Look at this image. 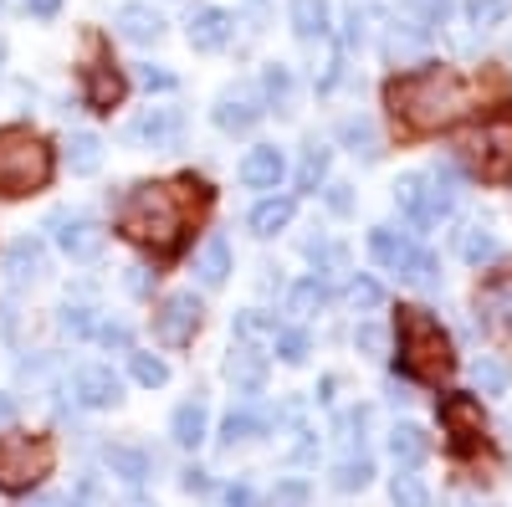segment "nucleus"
<instances>
[{
    "label": "nucleus",
    "mask_w": 512,
    "mask_h": 507,
    "mask_svg": "<svg viewBox=\"0 0 512 507\" xmlns=\"http://www.w3.org/2000/svg\"><path fill=\"white\" fill-rule=\"evenodd\" d=\"M369 477H374V461H369L364 451H354V456H344V461H338L333 487H338V492H359V487H369Z\"/></svg>",
    "instance_id": "2f4dec72"
},
{
    "label": "nucleus",
    "mask_w": 512,
    "mask_h": 507,
    "mask_svg": "<svg viewBox=\"0 0 512 507\" xmlns=\"http://www.w3.org/2000/svg\"><path fill=\"white\" fill-rule=\"evenodd\" d=\"M282 154L272 149V144H262V149H251L246 159H241V180L251 185V190H277V180H282Z\"/></svg>",
    "instance_id": "f3484780"
},
{
    "label": "nucleus",
    "mask_w": 512,
    "mask_h": 507,
    "mask_svg": "<svg viewBox=\"0 0 512 507\" xmlns=\"http://www.w3.org/2000/svg\"><path fill=\"white\" fill-rule=\"evenodd\" d=\"M466 16H472L477 26H497V21L507 16V0H472V6H466Z\"/></svg>",
    "instance_id": "49530a36"
},
{
    "label": "nucleus",
    "mask_w": 512,
    "mask_h": 507,
    "mask_svg": "<svg viewBox=\"0 0 512 507\" xmlns=\"http://www.w3.org/2000/svg\"><path fill=\"white\" fill-rule=\"evenodd\" d=\"M128 369H134V379H139L144 390H159L164 379H169V364L154 359V354H128Z\"/></svg>",
    "instance_id": "4c0bfd02"
},
{
    "label": "nucleus",
    "mask_w": 512,
    "mask_h": 507,
    "mask_svg": "<svg viewBox=\"0 0 512 507\" xmlns=\"http://www.w3.org/2000/svg\"><path fill=\"white\" fill-rule=\"evenodd\" d=\"M226 507H256V492L246 482H236V487H226Z\"/></svg>",
    "instance_id": "5fc2aeb1"
},
{
    "label": "nucleus",
    "mask_w": 512,
    "mask_h": 507,
    "mask_svg": "<svg viewBox=\"0 0 512 507\" xmlns=\"http://www.w3.org/2000/svg\"><path fill=\"white\" fill-rule=\"evenodd\" d=\"M395 205L405 210L415 226H436L441 216H451V200L441 190H431V180H425V175H405L395 185Z\"/></svg>",
    "instance_id": "6e6552de"
},
{
    "label": "nucleus",
    "mask_w": 512,
    "mask_h": 507,
    "mask_svg": "<svg viewBox=\"0 0 512 507\" xmlns=\"http://www.w3.org/2000/svg\"><path fill=\"white\" fill-rule=\"evenodd\" d=\"M323 180H328V149H323V144H308V149H303V164H297V185L318 190Z\"/></svg>",
    "instance_id": "c9c22d12"
},
{
    "label": "nucleus",
    "mask_w": 512,
    "mask_h": 507,
    "mask_svg": "<svg viewBox=\"0 0 512 507\" xmlns=\"http://www.w3.org/2000/svg\"><path fill=\"white\" fill-rule=\"evenodd\" d=\"M507 379H512V369H507L502 359H477V364H472V385H477L482 395H502Z\"/></svg>",
    "instance_id": "f704fd0d"
},
{
    "label": "nucleus",
    "mask_w": 512,
    "mask_h": 507,
    "mask_svg": "<svg viewBox=\"0 0 512 507\" xmlns=\"http://www.w3.org/2000/svg\"><path fill=\"white\" fill-rule=\"evenodd\" d=\"M139 82L149 93H169L175 88V72H164V67H139Z\"/></svg>",
    "instance_id": "8fccbe9b"
},
{
    "label": "nucleus",
    "mask_w": 512,
    "mask_h": 507,
    "mask_svg": "<svg viewBox=\"0 0 512 507\" xmlns=\"http://www.w3.org/2000/svg\"><path fill=\"white\" fill-rule=\"evenodd\" d=\"M338 139H344V149H354L364 159H379V129L369 118H344L338 123Z\"/></svg>",
    "instance_id": "c756f323"
},
{
    "label": "nucleus",
    "mask_w": 512,
    "mask_h": 507,
    "mask_svg": "<svg viewBox=\"0 0 512 507\" xmlns=\"http://www.w3.org/2000/svg\"><path fill=\"white\" fill-rule=\"evenodd\" d=\"M410 11H420V21L425 26H441L446 16H451V0H405Z\"/></svg>",
    "instance_id": "de8ad7c7"
},
{
    "label": "nucleus",
    "mask_w": 512,
    "mask_h": 507,
    "mask_svg": "<svg viewBox=\"0 0 512 507\" xmlns=\"http://www.w3.org/2000/svg\"><path fill=\"white\" fill-rule=\"evenodd\" d=\"M277 323L267 318V313H241L236 318V344H251V338H267Z\"/></svg>",
    "instance_id": "79ce46f5"
},
{
    "label": "nucleus",
    "mask_w": 512,
    "mask_h": 507,
    "mask_svg": "<svg viewBox=\"0 0 512 507\" xmlns=\"http://www.w3.org/2000/svg\"><path fill=\"white\" fill-rule=\"evenodd\" d=\"M323 303H328V287H323L318 277H308V282L292 287V313H297V318H313Z\"/></svg>",
    "instance_id": "e433bc0d"
},
{
    "label": "nucleus",
    "mask_w": 512,
    "mask_h": 507,
    "mask_svg": "<svg viewBox=\"0 0 512 507\" xmlns=\"http://www.w3.org/2000/svg\"><path fill=\"white\" fill-rule=\"evenodd\" d=\"M497 257H502V246H497L492 231H482V226H466V231H461V262H466V267H487V262H497Z\"/></svg>",
    "instance_id": "cd10ccee"
},
{
    "label": "nucleus",
    "mask_w": 512,
    "mask_h": 507,
    "mask_svg": "<svg viewBox=\"0 0 512 507\" xmlns=\"http://www.w3.org/2000/svg\"><path fill=\"white\" fill-rule=\"evenodd\" d=\"M328 210H333V216H349V210H354V190L349 185H328Z\"/></svg>",
    "instance_id": "3c124183"
},
{
    "label": "nucleus",
    "mask_w": 512,
    "mask_h": 507,
    "mask_svg": "<svg viewBox=\"0 0 512 507\" xmlns=\"http://www.w3.org/2000/svg\"><path fill=\"white\" fill-rule=\"evenodd\" d=\"M98 338H103L108 349H128V328H123V323H103V328H98Z\"/></svg>",
    "instance_id": "603ef678"
},
{
    "label": "nucleus",
    "mask_w": 512,
    "mask_h": 507,
    "mask_svg": "<svg viewBox=\"0 0 512 507\" xmlns=\"http://www.w3.org/2000/svg\"><path fill=\"white\" fill-rule=\"evenodd\" d=\"M477 313H482V318H487L492 328H512V272L482 287V298H477Z\"/></svg>",
    "instance_id": "4be33fe9"
},
{
    "label": "nucleus",
    "mask_w": 512,
    "mask_h": 507,
    "mask_svg": "<svg viewBox=\"0 0 512 507\" xmlns=\"http://www.w3.org/2000/svg\"><path fill=\"white\" fill-rule=\"evenodd\" d=\"M195 277L205 287H221L231 277V246H226V236H205L200 257H195Z\"/></svg>",
    "instance_id": "6ab92c4d"
},
{
    "label": "nucleus",
    "mask_w": 512,
    "mask_h": 507,
    "mask_svg": "<svg viewBox=\"0 0 512 507\" xmlns=\"http://www.w3.org/2000/svg\"><path fill=\"white\" fill-rule=\"evenodd\" d=\"M425 451H431V441H425L420 426H395V431H390V456H395V467H420Z\"/></svg>",
    "instance_id": "a878e982"
},
{
    "label": "nucleus",
    "mask_w": 512,
    "mask_h": 507,
    "mask_svg": "<svg viewBox=\"0 0 512 507\" xmlns=\"http://www.w3.org/2000/svg\"><path fill=\"white\" fill-rule=\"evenodd\" d=\"M0 67H6V36H0Z\"/></svg>",
    "instance_id": "052dcab7"
},
{
    "label": "nucleus",
    "mask_w": 512,
    "mask_h": 507,
    "mask_svg": "<svg viewBox=\"0 0 512 507\" xmlns=\"http://www.w3.org/2000/svg\"><path fill=\"white\" fill-rule=\"evenodd\" d=\"M103 461H108V472H113V477H123L128 487L149 482V472H154V461H149L139 446H108V451H103Z\"/></svg>",
    "instance_id": "aec40b11"
},
{
    "label": "nucleus",
    "mask_w": 512,
    "mask_h": 507,
    "mask_svg": "<svg viewBox=\"0 0 512 507\" xmlns=\"http://www.w3.org/2000/svg\"><path fill=\"white\" fill-rule=\"evenodd\" d=\"M272 426V415L267 410H231L226 420H221V446H236V441H251V436H262Z\"/></svg>",
    "instance_id": "b1692460"
},
{
    "label": "nucleus",
    "mask_w": 512,
    "mask_h": 507,
    "mask_svg": "<svg viewBox=\"0 0 512 507\" xmlns=\"http://www.w3.org/2000/svg\"><path fill=\"white\" fill-rule=\"evenodd\" d=\"M226 374L236 379V385H241L246 395H256V390H262V379H267V359L256 354L251 344H236V349H231V359H226Z\"/></svg>",
    "instance_id": "412c9836"
},
{
    "label": "nucleus",
    "mask_w": 512,
    "mask_h": 507,
    "mask_svg": "<svg viewBox=\"0 0 512 507\" xmlns=\"http://www.w3.org/2000/svg\"><path fill=\"white\" fill-rule=\"evenodd\" d=\"M113 26H118L123 41H134V47H149V41L164 36V16H159L154 6H144V0H128V6H118Z\"/></svg>",
    "instance_id": "2eb2a0df"
},
{
    "label": "nucleus",
    "mask_w": 512,
    "mask_h": 507,
    "mask_svg": "<svg viewBox=\"0 0 512 507\" xmlns=\"http://www.w3.org/2000/svg\"><path fill=\"white\" fill-rule=\"evenodd\" d=\"M292 31L303 41L328 36V0H292Z\"/></svg>",
    "instance_id": "393cba45"
},
{
    "label": "nucleus",
    "mask_w": 512,
    "mask_h": 507,
    "mask_svg": "<svg viewBox=\"0 0 512 507\" xmlns=\"http://www.w3.org/2000/svg\"><path fill=\"white\" fill-rule=\"evenodd\" d=\"M52 472V446L41 436H0V492H31Z\"/></svg>",
    "instance_id": "39448f33"
},
{
    "label": "nucleus",
    "mask_w": 512,
    "mask_h": 507,
    "mask_svg": "<svg viewBox=\"0 0 512 507\" xmlns=\"http://www.w3.org/2000/svg\"><path fill=\"white\" fill-rule=\"evenodd\" d=\"M200 298L195 292H169V298L154 308V338L159 344H169V349H185L190 338H195V328H200Z\"/></svg>",
    "instance_id": "0eeeda50"
},
{
    "label": "nucleus",
    "mask_w": 512,
    "mask_h": 507,
    "mask_svg": "<svg viewBox=\"0 0 512 507\" xmlns=\"http://www.w3.org/2000/svg\"><path fill=\"white\" fill-rule=\"evenodd\" d=\"M349 298H354V308H364V313H369V308H379V303H384V292H379V282H374V277H354V282H349Z\"/></svg>",
    "instance_id": "c03bdc74"
},
{
    "label": "nucleus",
    "mask_w": 512,
    "mask_h": 507,
    "mask_svg": "<svg viewBox=\"0 0 512 507\" xmlns=\"http://www.w3.org/2000/svg\"><path fill=\"white\" fill-rule=\"evenodd\" d=\"M72 395L77 405H88V410H108L123 400V385H118V374L103 369V364H88V369H77L72 374Z\"/></svg>",
    "instance_id": "ddd939ff"
},
{
    "label": "nucleus",
    "mask_w": 512,
    "mask_h": 507,
    "mask_svg": "<svg viewBox=\"0 0 512 507\" xmlns=\"http://www.w3.org/2000/svg\"><path fill=\"white\" fill-rule=\"evenodd\" d=\"M82 103H88L93 113H113V108L123 103V77H118L108 62L82 67Z\"/></svg>",
    "instance_id": "4468645a"
},
{
    "label": "nucleus",
    "mask_w": 512,
    "mask_h": 507,
    "mask_svg": "<svg viewBox=\"0 0 512 507\" xmlns=\"http://www.w3.org/2000/svg\"><path fill=\"white\" fill-rule=\"evenodd\" d=\"M369 251H374V262L384 267V272H395V277H405V282H431V272H436V262H431V251H420L410 236H400V231H374L369 236Z\"/></svg>",
    "instance_id": "423d86ee"
},
{
    "label": "nucleus",
    "mask_w": 512,
    "mask_h": 507,
    "mask_svg": "<svg viewBox=\"0 0 512 507\" xmlns=\"http://www.w3.org/2000/svg\"><path fill=\"white\" fill-rule=\"evenodd\" d=\"M390 108L420 134H436L451 129V123L466 118L472 108V88L451 72V67H420L400 82H390Z\"/></svg>",
    "instance_id": "f257e3e1"
},
{
    "label": "nucleus",
    "mask_w": 512,
    "mask_h": 507,
    "mask_svg": "<svg viewBox=\"0 0 512 507\" xmlns=\"http://www.w3.org/2000/svg\"><path fill=\"white\" fill-rule=\"evenodd\" d=\"M67 164H72V175H98L103 139H98V134H72V139H67Z\"/></svg>",
    "instance_id": "c85d7f7f"
},
{
    "label": "nucleus",
    "mask_w": 512,
    "mask_h": 507,
    "mask_svg": "<svg viewBox=\"0 0 512 507\" xmlns=\"http://www.w3.org/2000/svg\"><path fill=\"white\" fill-rule=\"evenodd\" d=\"M93 502H98V477L88 472V477H77V487H72L67 507H93Z\"/></svg>",
    "instance_id": "09e8293b"
},
{
    "label": "nucleus",
    "mask_w": 512,
    "mask_h": 507,
    "mask_svg": "<svg viewBox=\"0 0 512 507\" xmlns=\"http://www.w3.org/2000/svg\"><path fill=\"white\" fill-rule=\"evenodd\" d=\"M190 185H134L118 205V231L149 251H175L190 226Z\"/></svg>",
    "instance_id": "f03ea898"
},
{
    "label": "nucleus",
    "mask_w": 512,
    "mask_h": 507,
    "mask_svg": "<svg viewBox=\"0 0 512 507\" xmlns=\"http://www.w3.org/2000/svg\"><path fill=\"white\" fill-rule=\"evenodd\" d=\"M354 344H359L364 359H384V349H390V328H384V323H359Z\"/></svg>",
    "instance_id": "58836bf2"
},
{
    "label": "nucleus",
    "mask_w": 512,
    "mask_h": 507,
    "mask_svg": "<svg viewBox=\"0 0 512 507\" xmlns=\"http://www.w3.org/2000/svg\"><path fill=\"white\" fill-rule=\"evenodd\" d=\"M272 349H277L282 364H303L313 344H308V333H303V328H272Z\"/></svg>",
    "instance_id": "72a5a7b5"
},
{
    "label": "nucleus",
    "mask_w": 512,
    "mask_h": 507,
    "mask_svg": "<svg viewBox=\"0 0 512 507\" xmlns=\"http://www.w3.org/2000/svg\"><path fill=\"white\" fill-rule=\"evenodd\" d=\"M118 507H154V502H149V497H139V492H134V497H123V502H118Z\"/></svg>",
    "instance_id": "bf43d9fd"
},
{
    "label": "nucleus",
    "mask_w": 512,
    "mask_h": 507,
    "mask_svg": "<svg viewBox=\"0 0 512 507\" xmlns=\"http://www.w3.org/2000/svg\"><path fill=\"white\" fill-rule=\"evenodd\" d=\"M262 93H267V103L287 108V103H292V72H287V67H267V72H262Z\"/></svg>",
    "instance_id": "ea45409f"
},
{
    "label": "nucleus",
    "mask_w": 512,
    "mask_h": 507,
    "mask_svg": "<svg viewBox=\"0 0 512 507\" xmlns=\"http://www.w3.org/2000/svg\"><path fill=\"white\" fill-rule=\"evenodd\" d=\"M180 487H185V492H195V497H205V492H210V477H205L200 467H190V472L180 477Z\"/></svg>",
    "instance_id": "864d4df0"
},
{
    "label": "nucleus",
    "mask_w": 512,
    "mask_h": 507,
    "mask_svg": "<svg viewBox=\"0 0 512 507\" xmlns=\"http://www.w3.org/2000/svg\"><path fill=\"white\" fill-rule=\"evenodd\" d=\"M128 139L149 144V149H180V139H185V113H180V108H144L134 123H128Z\"/></svg>",
    "instance_id": "1a4fd4ad"
},
{
    "label": "nucleus",
    "mask_w": 512,
    "mask_h": 507,
    "mask_svg": "<svg viewBox=\"0 0 512 507\" xmlns=\"http://www.w3.org/2000/svg\"><path fill=\"white\" fill-rule=\"evenodd\" d=\"M400 364L410 379H425V385H436V379L451 374V338L446 328L425 313V308H400Z\"/></svg>",
    "instance_id": "7ed1b4c3"
},
{
    "label": "nucleus",
    "mask_w": 512,
    "mask_h": 507,
    "mask_svg": "<svg viewBox=\"0 0 512 507\" xmlns=\"http://www.w3.org/2000/svg\"><path fill=\"white\" fill-rule=\"evenodd\" d=\"M287 221H292V200L287 195H272V200H262V205L251 210V231L256 236H277Z\"/></svg>",
    "instance_id": "7c9ffc66"
},
{
    "label": "nucleus",
    "mask_w": 512,
    "mask_h": 507,
    "mask_svg": "<svg viewBox=\"0 0 512 507\" xmlns=\"http://www.w3.org/2000/svg\"><path fill=\"white\" fill-rule=\"evenodd\" d=\"M477 149H487V175L497 180V175H507V164H512V129L507 123H497V129H482V139H477Z\"/></svg>",
    "instance_id": "bb28decb"
},
{
    "label": "nucleus",
    "mask_w": 512,
    "mask_h": 507,
    "mask_svg": "<svg viewBox=\"0 0 512 507\" xmlns=\"http://www.w3.org/2000/svg\"><path fill=\"white\" fill-rule=\"evenodd\" d=\"M441 426L456 436V446H472V441L487 431L482 400H477V395H446V400H441Z\"/></svg>",
    "instance_id": "f8f14e48"
},
{
    "label": "nucleus",
    "mask_w": 512,
    "mask_h": 507,
    "mask_svg": "<svg viewBox=\"0 0 512 507\" xmlns=\"http://www.w3.org/2000/svg\"><path fill=\"white\" fill-rule=\"evenodd\" d=\"M272 507H308V482L303 477H287L272 487Z\"/></svg>",
    "instance_id": "a19ab883"
},
{
    "label": "nucleus",
    "mask_w": 512,
    "mask_h": 507,
    "mask_svg": "<svg viewBox=\"0 0 512 507\" xmlns=\"http://www.w3.org/2000/svg\"><path fill=\"white\" fill-rule=\"evenodd\" d=\"M256 118H262V108H256V98H251L246 88L221 93V103H216V129H226V134H251Z\"/></svg>",
    "instance_id": "dca6fc26"
},
{
    "label": "nucleus",
    "mask_w": 512,
    "mask_h": 507,
    "mask_svg": "<svg viewBox=\"0 0 512 507\" xmlns=\"http://www.w3.org/2000/svg\"><path fill=\"white\" fill-rule=\"evenodd\" d=\"M52 180V144L11 123L0 129V195L16 200V195H31Z\"/></svg>",
    "instance_id": "20e7f679"
},
{
    "label": "nucleus",
    "mask_w": 512,
    "mask_h": 507,
    "mask_svg": "<svg viewBox=\"0 0 512 507\" xmlns=\"http://www.w3.org/2000/svg\"><path fill=\"white\" fill-rule=\"evenodd\" d=\"M390 497H395V507H431V492L415 477V467H400V477L390 482Z\"/></svg>",
    "instance_id": "473e14b6"
},
{
    "label": "nucleus",
    "mask_w": 512,
    "mask_h": 507,
    "mask_svg": "<svg viewBox=\"0 0 512 507\" xmlns=\"http://www.w3.org/2000/svg\"><path fill=\"white\" fill-rule=\"evenodd\" d=\"M41 262H47V246H41L36 236H21V241L6 251V272H11V282H31V277L41 272Z\"/></svg>",
    "instance_id": "5701e85b"
},
{
    "label": "nucleus",
    "mask_w": 512,
    "mask_h": 507,
    "mask_svg": "<svg viewBox=\"0 0 512 507\" xmlns=\"http://www.w3.org/2000/svg\"><path fill=\"white\" fill-rule=\"evenodd\" d=\"M52 231H57V246L67 251V257H77V262H93L98 251H103V226L88 221V216L57 210V216H52Z\"/></svg>",
    "instance_id": "9d476101"
},
{
    "label": "nucleus",
    "mask_w": 512,
    "mask_h": 507,
    "mask_svg": "<svg viewBox=\"0 0 512 507\" xmlns=\"http://www.w3.org/2000/svg\"><path fill=\"white\" fill-rule=\"evenodd\" d=\"M308 257H313L318 267H328V272H344V246H333V241H323V236L308 241Z\"/></svg>",
    "instance_id": "37998d69"
},
{
    "label": "nucleus",
    "mask_w": 512,
    "mask_h": 507,
    "mask_svg": "<svg viewBox=\"0 0 512 507\" xmlns=\"http://www.w3.org/2000/svg\"><path fill=\"white\" fill-rule=\"evenodd\" d=\"M185 36H190L195 52H221L226 41L236 36V21H231V11H221V6H195V11L185 16Z\"/></svg>",
    "instance_id": "9b49d317"
},
{
    "label": "nucleus",
    "mask_w": 512,
    "mask_h": 507,
    "mask_svg": "<svg viewBox=\"0 0 512 507\" xmlns=\"http://www.w3.org/2000/svg\"><path fill=\"white\" fill-rule=\"evenodd\" d=\"M359 36H364V11L349 6V31H344V41H349V47H359Z\"/></svg>",
    "instance_id": "6e6d98bb"
},
{
    "label": "nucleus",
    "mask_w": 512,
    "mask_h": 507,
    "mask_svg": "<svg viewBox=\"0 0 512 507\" xmlns=\"http://www.w3.org/2000/svg\"><path fill=\"white\" fill-rule=\"evenodd\" d=\"M62 333H72V338H88V333H98V323H93V313L88 308H62Z\"/></svg>",
    "instance_id": "a18cd8bd"
},
{
    "label": "nucleus",
    "mask_w": 512,
    "mask_h": 507,
    "mask_svg": "<svg viewBox=\"0 0 512 507\" xmlns=\"http://www.w3.org/2000/svg\"><path fill=\"white\" fill-rule=\"evenodd\" d=\"M26 11H31V16H41V21H52V16L62 11V0H26Z\"/></svg>",
    "instance_id": "4d7b16f0"
},
{
    "label": "nucleus",
    "mask_w": 512,
    "mask_h": 507,
    "mask_svg": "<svg viewBox=\"0 0 512 507\" xmlns=\"http://www.w3.org/2000/svg\"><path fill=\"white\" fill-rule=\"evenodd\" d=\"M205 431H210L205 400H185V405L175 410V420H169V436H175V446H185V451H195V446L205 441Z\"/></svg>",
    "instance_id": "a211bd4d"
},
{
    "label": "nucleus",
    "mask_w": 512,
    "mask_h": 507,
    "mask_svg": "<svg viewBox=\"0 0 512 507\" xmlns=\"http://www.w3.org/2000/svg\"><path fill=\"white\" fill-rule=\"evenodd\" d=\"M11 415H16V400H11V395H0V420H11Z\"/></svg>",
    "instance_id": "13d9d810"
}]
</instances>
